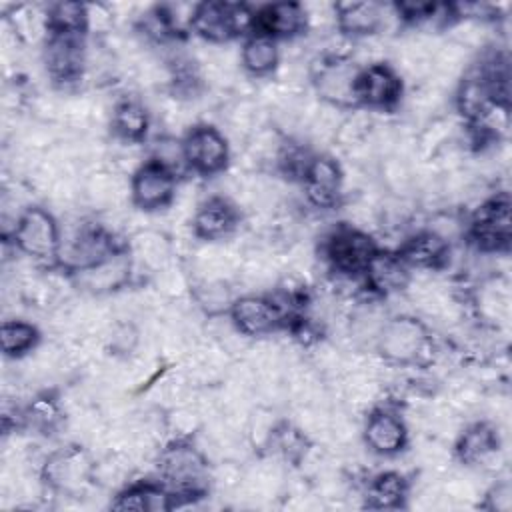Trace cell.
Masks as SVG:
<instances>
[{
    "label": "cell",
    "instance_id": "obj_21",
    "mask_svg": "<svg viewBox=\"0 0 512 512\" xmlns=\"http://www.w3.org/2000/svg\"><path fill=\"white\" fill-rule=\"evenodd\" d=\"M498 452V434L492 424L478 422L464 430L456 442V456L464 464H488Z\"/></svg>",
    "mask_w": 512,
    "mask_h": 512
},
{
    "label": "cell",
    "instance_id": "obj_28",
    "mask_svg": "<svg viewBox=\"0 0 512 512\" xmlns=\"http://www.w3.org/2000/svg\"><path fill=\"white\" fill-rule=\"evenodd\" d=\"M2 352L10 358H20L28 352H34L38 346V330L36 326L24 320H4L0 330Z\"/></svg>",
    "mask_w": 512,
    "mask_h": 512
},
{
    "label": "cell",
    "instance_id": "obj_36",
    "mask_svg": "<svg viewBox=\"0 0 512 512\" xmlns=\"http://www.w3.org/2000/svg\"><path fill=\"white\" fill-rule=\"evenodd\" d=\"M86 20H88V28H94L96 32H108L116 18H114L110 6L90 4V6H86Z\"/></svg>",
    "mask_w": 512,
    "mask_h": 512
},
{
    "label": "cell",
    "instance_id": "obj_1",
    "mask_svg": "<svg viewBox=\"0 0 512 512\" xmlns=\"http://www.w3.org/2000/svg\"><path fill=\"white\" fill-rule=\"evenodd\" d=\"M158 466L174 494L200 496L210 480L206 458L186 442H174L160 452Z\"/></svg>",
    "mask_w": 512,
    "mask_h": 512
},
{
    "label": "cell",
    "instance_id": "obj_30",
    "mask_svg": "<svg viewBox=\"0 0 512 512\" xmlns=\"http://www.w3.org/2000/svg\"><path fill=\"white\" fill-rule=\"evenodd\" d=\"M8 26L16 38H20L24 42H34V40L42 38L46 34V30H50L48 10H42L38 6H30V4L16 6L12 10Z\"/></svg>",
    "mask_w": 512,
    "mask_h": 512
},
{
    "label": "cell",
    "instance_id": "obj_5",
    "mask_svg": "<svg viewBox=\"0 0 512 512\" xmlns=\"http://www.w3.org/2000/svg\"><path fill=\"white\" fill-rule=\"evenodd\" d=\"M376 344L386 360L396 364H410L426 352L428 334L420 320L412 316H398L384 322Z\"/></svg>",
    "mask_w": 512,
    "mask_h": 512
},
{
    "label": "cell",
    "instance_id": "obj_6",
    "mask_svg": "<svg viewBox=\"0 0 512 512\" xmlns=\"http://www.w3.org/2000/svg\"><path fill=\"white\" fill-rule=\"evenodd\" d=\"M360 68L350 62L346 56H328L322 58L318 66L312 68V78L318 90V96L324 104L334 108L352 106L356 102V80Z\"/></svg>",
    "mask_w": 512,
    "mask_h": 512
},
{
    "label": "cell",
    "instance_id": "obj_2",
    "mask_svg": "<svg viewBox=\"0 0 512 512\" xmlns=\"http://www.w3.org/2000/svg\"><path fill=\"white\" fill-rule=\"evenodd\" d=\"M256 22V14L244 4L204 2L198 4L192 28L206 42L220 44L232 36L244 34Z\"/></svg>",
    "mask_w": 512,
    "mask_h": 512
},
{
    "label": "cell",
    "instance_id": "obj_14",
    "mask_svg": "<svg viewBox=\"0 0 512 512\" xmlns=\"http://www.w3.org/2000/svg\"><path fill=\"white\" fill-rule=\"evenodd\" d=\"M306 198L316 208H330L342 194L344 174L340 166L328 156H314L302 176Z\"/></svg>",
    "mask_w": 512,
    "mask_h": 512
},
{
    "label": "cell",
    "instance_id": "obj_10",
    "mask_svg": "<svg viewBox=\"0 0 512 512\" xmlns=\"http://www.w3.org/2000/svg\"><path fill=\"white\" fill-rule=\"evenodd\" d=\"M176 174L158 162L140 166L130 182L132 202L142 210H158L168 206L176 196Z\"/></svg>",
    "mask_w": 512,
    "mask_h": 512
},
{
    "label": "cell",
    "instance_id": "obj_7",
    "mask_svg": "<svg viewBox=\"0 0 512 512\" xmlns=\"http://www.w3.org/2000/svg\"><path fill=\"white\" fill-rule=\"evenodd\" d=\"M470 236L478 248L486 252H498L508 248L512 236L510 198L506 192L484 202L470 226Z\"/></svg>",
    "mask_w": 512,
    "mask_h": 512
},
{
    "label": "cell",
    "instance_id": "obj_23",
    "mask_svg": "<svg viewBox=\"0 0 512 512\" xmlns=\"http://www.w3.org/2000/svg\"><path fill=\"white\" fill-rule=\"evenodd\" d=\"M400 258L408 266L436 268L448 258V240H444L442 236H438L432 230L418 232L416 236H412L404 242Z\"/></svg>",
    "mask_w": 512,
    "mask_h": 512
},
{
    "label": "cell",
    "instance_id": "obj_31",
    "mask_svg": "<svg viewBox=\"0 0 512 512\" xmlns=\"http://www.w3.org/2000/svg\"><path fill=\"white\" fill-rule=\"evenodd\" d=\"M48 26L54 34H80L88 28L86 4L58 2L48 6Z\"/></svg>",
    "mask_w": 512,
    "mask_h": 512
},
{
    "label": "cell",
    "instance_id": "obj_24",
    "mask_svg": "<svg viewBox=\"0 0 512 512\" xmlns=\"http://www.w3.org/2000/svg\"><path fill=\"white\" fill-rule=\"evenodd\" d=\"M240 62L250 74L264 76L278 66L280 48L272 36L258 32L244 42L240 52Z\"/></svg>",
    "mask_w": 512,
    "mask_h": 512
},
{
    "label": "cell",
    "instance_id": "obj_19",
    "mask_svg": "<svg viewBox=\"0 0 512 512\" xmlns=\"http://www.w3.org/2000/svg\"><path fill=\"white\" fill-rule=\"evenodd\" d=\"M130 276V258L120 252H112L104 260L78 270V282L90 292H110L120 288Z\"/></svg>",
    "mask_w": 512,
    "mask_h": 512
},
{
    "label": "cell",
    "instance_id": "obj_25",
    "mask_svg": "<svg viewBox=\"0 0 512 512\" xmlns=\"http://www.w3.org/2000/svg\"><path fill=\"white\" fill-rule=\"evenodd\" d=\"M112 130L124 142H140L148 132V112L138 100H122L112 110Z\"/></svg>",
    "mask_w": 512,
    "mask_h": 512
},
{
    "label": "cell",
    "instance_id": "obj_4",
    "mask_svg": "<svg viewBox=\"0 0 512 512\" xmlns=\"http://www.w3.org/2000/svg\"><path fill=\"white\" fill-rule=\"evenodd\" d=\"M374 240L360 228L342 226L326 236L324 256L330 266L342 276H354L366 270L376 254Z\"/></svg>",
    "mask_w": 512,
    "mask_h": 512
},
{
    "label": "cell",
    "instance_id": "obj_13",
    "mask_svg": "<svg viewBox=\"0 0 512 512\" xmlns=\"http://www.w3.org/2000/svg\"><path fill=\"white\" fill-rule=\"evenodd\" d=\"M230 318L242 336H262L280 326L282 310L268 298L248 294L232 302Z\"/></svg>",
    "mask_w": 512,
    "mask_h": 512
},
{
    "label": "cell",
    "instance_id": "obj_11",
    "mask_svg": "<svg viewBox=\"0 0 512 512\" xmlns=\"http://www.w3.org/2000/svg\"><path fill=\"white\" fill-rule=\"evenodd\" d=\"M186 166L200 174H216L228 162V142L212 126H196L182 142Z\"/></svg>",
    "mask_w": 512,
    "mask_h": 512
},
{
    "label": "cell",
    "instance_id": "obj_9",
    "mask_svg": "<svg viewBox=\"0 0 512 512\" xmlns=\"http://www.w3.org/2000/svg\"><path fill=\"white\" fill-rule=\"evenodd\" d=\"M44 64L48 74L62 82H76L86 64L88 54L84 48V42L80 40V34H50L44 48Z\"/></svg>",
    "mask_w": 512,
    "mask_h": 512
},
{
    "label": "cell",
    "instance_id": "obj_37",
    "mask_svg": "<svg viewBox=\"0 0 512 512\" xmlns=\"http://www.w3.org/2000/svg\"><path fill=\"white\" fill-rule=\"evenodd\" d=\"M488 506L492 508V510H508L510 508V504H512V488H510V484L508 482H500V484H496L494 488H492V492L488 494Z\"/></svg>",
    "mask_w": 512,
    "mask_h": 512
},
{
    "label": "cell",
    "instance_id": "obj_20",
    "mask_svg": "<svg viewBox=\"0 0 512 512\" xmlns=\"http://www.w3.org/2000/svg\"><path fill=\"white\" fill-rule=\"evenodd\" d=\"M364 272L372 290L384 296L400 292L410 284L408 264L400 256L390 252H376Z\"/></svg>",
    "mask_w": 512,
    "mask_h": 512
},
{
    "label": "cell",
    "instance_id": "obj_3",
    "mask_svg": "<svg viewBox=\"0 0 512 512\" xmlns=\"http://www.w3.org/2000/svg\"><path fill=\"white\" fill-rule=\"evenodd\" d=\"M18 250L34 260H52L60 252V228L54 216L38 206L26 208L14 228Z\"/></svg>",
    "mask_w": 512,
    "mask_h": 512
},
{
    "label": "cell",
    "instance_id": "obj_17",
    "mask_svg": "<svg viewBox=\"0 0 512 512\" xmlns=\"http://www.w3.org/2000/svg\"><path fill=\"white\" fill-rule=\"evenodd\" d=\"M494 104H504V102L498 100L490 80L480 70L468 74L460 82L456 92V106L460 114L466 116L468 120L478 124Z\"/></svg>",
    "mask_w": 512,
    "mask_h": 512
},
{
    "label": "cell",
    "instance_id": "obj_12",
    "mask_svg": "<svg viewBox=\"0 0 512 512\" xmlns=\"http://www.w3.org/2000/svg\"><path fill=\"white\" fill-rule=\"evenodd\" d=\"M402 80L400 74L386 64H368L360 68L356 80V102L370 108H390L400 100Z\"/></svg>",
    "mask_w": 512,
    "mask_h": 512
},
{
    "label": "cell",
    "instance_id": "obj_34",
    "mask_svg": "<svg viewBox=\"0 0 512 512\" xmlns=\"http://www.w3.org/2000/svg\"><path fill=\"white\" fill-rule=\"evenodd\" d=\"M58 416H60V408L58 404L48 398V396H40L36 398L28 410H26V418L28 422L34 426V428H40V430H50L56 422H58Z\"/></svg>",
    "mask_w": 512,
    "mask_h": 512
},
{
    "label": "cell",
    "instance_id": "obj_22",
    "mask_svg": "<svg viewBox=\"0 0 512 512\" xmlns=\"http://www.w3.org/2000/svg\"><path fill=\"white\" fill-rule=\"evenodd\" d=\"M336 26L352 36L374 34L382 26V4L344 2L336 4Z\"/></svg>",
    "mask_w": 512,
    "mask_h": 512
},
{
    "label": "cell",
    "instance_id": "obj_27",
    "mask_svg": "<svg viewBox=\"0 0 512 512\" xmlns=\"http://www.w3.org/2000/svg\"><path fill=\"white\" fill-rule=\"evenodd\" d=\"M132 254L134 258L148 270H162L168 266L170 258V244L168 240L156 232V230H142L134 236L132 242Z\"/></svg>",
    "mask_w": 512,
    "mask_h": 512
},
{
    "label": "cell",
    "instance_id": "obj_29",
    "mask_svg": "<svg viewBox=\"0 0 512 512\" xmlns=\"http://www.w3.org/2000/svg\"><path fill=\"white\" fill-rule=\"evenodd\" d=\"M406 492V480L398 472H384L368 486L366 500L372 508H396L406 498Z\"/></svg>",
    "mask_w": 512,
    "mask_h": 512
},
{
    "label": "cell",
    "instance_id": "obj_26",
    "mask_svg": "<svg viewBox=\"0 0 512 512\" xmlns=\"http://www.w3.org/2000/svg\"><path fill=\"white\" fill-rule=\"evenodd\" d=\"M172 506L170 494L154 484H138L124 490L112 508L116 510H138V512H154V510H168Z\"/></svg>",
    "mask_w": 512,
    "mask_h": 512
},
{
    "label": "cell",
    "instance_id": "obj_18",
    "mask_svg": "<svg viewBox=\"0 0 512 512\" xmlns=\"http://www.w3.org/2000/svg\"><path fill=\"white\" fill-rule=\"evenodd\" d=\"M260 28V34L276 38H294L306 28V16L302 4L294 2H282V4H270L264 6L256 14V22Z\"/></svg>",
    "mask_w": 512,
    "mask_h": 512
},
{
    "label": "cell",
    "instance_id": "obj_35",
    "mask_svg": "<svg viewBox=\"0 0 512 512\" xmlns=\"http://www.w3.org/2000/svg\"><path fill=\"white\" fill-rule=\"evenodd\" d=\"M306 16V28L326 30L336 24V4L328 2H310L302 4Z\"/></svg>",
    "mask_w": 512,
    "mask_h": 512
},
{
    "label": "cell",
    "instance_id": "obj_16",
    "mask_svg": "<svg viewBox=\"0 0 512 512\" xmlns=\"http://www.w3.org/2000/svg\"><path fill=\"white\" fill-rule=\"evenodd\" d=\"M406 438V426L396 414L388 410H376L368 416L364 426V440L372 452L384 456L396 454L404 448Z\"/></svg>",
    "mask_w": 512,
    "mask_h": 512
},
{
    "label": "cell",
    "instance_id": "obj_32",
    "mask_svg": "<svg viewBox=\"0 0 512 512\" xmlns=\"http://www.w3.org/2000/svg\"><path fill=\"white\" fill-rule=\"evenodd\" d=\"M482 314L490 320H508L510 316V290L506 284H488L478 296Z\"/></svg>",
    "mask_w": 512,
    "mask_h": 512
},
{
    "label": "cell",
    "instance_id": "obj_15",
    "mask_svg": "<svg viewBox=\"0 0 512 512\" xmlns=\"http://www.w3.org/2000/svg\"><path fill=\"white\" fill-rule=\"evenodd\" d=\"M236 226H238V210L226 198H210L196 210L192 220L194 236L208 242L226 238L228 234L234 232Z\"/></svg>",
    "mask_w": 512,
    "mask_h": 512
},
{
    "label": "cell",
    "instance_id": "obj_8",
    "mask_svg": "<svg viewBox=\"0 0 512 512\" xmlns=\"http://www.w3.org/2000/svg\"><path fill=\"white\" fill-rule=\"evenodd\" d=\"M92 476L94 464L88 454L78 446H70L50 454L42 466L44 482L60 492H80Z\"/></svg>",
    "mask_w": 512,
    "mask_h": 512
},
{
    "label": "cell",
    "instance_id": "obj_33",
    "mask_svg": "<svg viewBox=\"0 0 512 512\" xmlns=\"http://www.w3.org/2000/svg\"><path fill=\"white\" fill-rule=\"evenodd\" d=\"M196 302L208 314H220L222 310L232 306L230 292L224 280H204L196 290Z\"/></svg>",
    "mask_w": 512,
    "mask_h": 512
}]
</instances>
